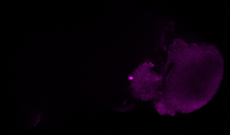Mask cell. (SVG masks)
<instances>
[{
  "mask_svg": "<svg viewBox=\"0 0 230 135\" xmlns=\"http://www.w3.org/2000/svg\"><path fill=\"white\" fill-rule=\"evenodd\" d=\"M169 59L174 63L177 99L200 101L212 80L213 64L207 53L196 44H185L177 47Z\"/></svg>",
  "mask_w": 230,
  "mask_h": 135,
  "instance_id": "cell-1",
  "label": "cell"
}]
</instances>
